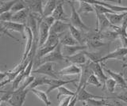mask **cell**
Here are the masks:
<instances>
[{
  "label": "cell",
  "instance_id": "18",
  "mask_svg": "<svg viewBox=\"0 0 127 106\" xmlns=\"http://www.w3.org/2000/svg\"><path fill=\"white\" fill-rule=\"evenodd\" d=\"M52 17H53L56 21H69V18H67V14L64 13V2L59 1V3L57 6V8L54 10V12L52 14Z\"/></svg>",
  "mask_w": 127,
  "mask_h": 106
},
{
  "label": "cell",
  "instance_id": "46",
  "mask_svg": "<svg viewBox=\"0 0 127 106\" xmlns=\"http://www.w3.org/2000/svg\"><path fill=\"white\" fill-rule=\"evenodd\" d=\"M127 67V64H124L122 65V68L123 69H125V68H126Z\"/></svg>",
  "mask_w": 127,
  "mask_h": 106
},
{
  "label": "cell",
  "instance_id": "5",
  "mask_svg": "<svg viewBox=\"0 0 127 106\" xmlns=\"http://www.w3.org/2000/svg\"><path fill=\"white\" fill-rule=\"evenodd\" d=\"M54 63H46L45 64H42L32 71V74H44L51 77V78H55L58 79L57 72L54 70Z\"/></svg>",
  "mask_w": 127,
  "mask_h": 106
},
{
  "label": "cell",
  "instance_id": "44",
  "mask_svg": "<svg viewBox=\"0 0 127 106\" xmlns=\"http://www.w3.org/2000/svg\"><path fill=\"white\" fill-rule=\"evenodd\" d=\"M78 101V98H77V93L76 95H75L72 99H71V102L69 103L68 106H75V105H76V102Z\"/></svg>",
  "mask_w": 127,
  "mask_h": 106
},
{
  "label": "cell",
  "instance_id": "47",
  "mask_svg": "<svg viewBox=\"0 0 127 106\" xmlns=\"http://www.w3.org/2000/svg\"><path fill=\"white\" fill-rule=\"evenodd\" d=\"M116 106H122V105H121L120 104H119L118 102H116Z\"/></svg>",
  "mask_w": 127,
  "mask_h": 106
},
{
  "label": "cell",
  "instance_id": "42",
  "mask_svg": "<svg viewBox=\"0 0 127 106\" xmlns=\"http://www.w3.org/2000/svg\"><path fill=\"white\" fill-rule=\"evenodd\" d=\"M0 29H1V33H2V35H6L7 37H10V38H12V39H14V40H16V41H19L18 39H17L16 37H14V36H12V35L9 33V31H7L6 29L2 28V27H0Z\"/></svg>",
  "mask_w": 127,
  "mask_h": 106
},
{
  "label": "cell",
  "instance_id": "30",
  "mask_svg": "<svg viewBox=\"0 0 127 106\" xmlns=\"http://www.w3.org/2000/svg\"><path fill=\"white\" fill-rule=\"evenodd\" d=\"M60 37L61 35H58L55 33L50 32L49 36L46 43L43 47H56L60 44Z\"/></svg>",
  "mask_w": 127,
  "mask_h": 106
},
{
  "label": "cell",
  "instance_id": "10",
  "mask_svg": "<svg viewBox=\"0 0 127 106\" xmlns=\"http://www.w3.org/2000/svg\"><path fill=\"white\" fill-rule=\"evenodd\" d=\"M1 27L3 29H6L7 31H14V32H18L21 33L22 37L25 39L26 38V25L23 24H19V23H16L13 21H9V22H2L1 21Z\"/></svg>",
  "mask_w": 127,
  "mask_h": 106
},
{
  "label": "cell",
  "instance_id": "35",
  "mask_svg": "<svg viewBox=\"0 0 127 106\" xmlns=\"http://www.w3.org/2000/svg\"><path fill=\"white\" fill-rule=\"evenodd\" d=\"M76 95V93L71 91L68 89H67L64 86H61L58 89V94H57V100L60 99V97L61 96L64 97H75Z\"/></svg>",
  "mask_w": 127,
  "mask_h": 106
},
{
  "label": "cell",
  "instance_id": "32",
  "mask_svg": "<svg viewBox=\"0 0 127 106\" xmlns=\"http://www.w3.org/2000/svg\"><path fill=\"white\" fill-rule=\"evenodd\" d=\"M57 46H56V47H42L41 48H38L37 55H36V57H35V60H38L46 56L47 55H49V53L53 52V51H54V49L57 48Z\"/></svg>",
  "mask_w": 127,
  "mask_h": 106
},
{
  "label": "cell",
  "instance_id": "15",
  "mask_svg": "<svg viewBox=\"0 0 127 106\" xmlns=\"http://www.w3.org/2000/svg\"><path fill=\"white\" fill-rule=\"evenodd\" d=\"M82 71V69L80 66H79L78 65L75 64H71L69 66H66V67L61 69V70L57 72V75L61 76H68V75H80Z\"/></svg>",
  "mask_w": 127,
  "mask_h": 106
},
{
  "label": "cell",
  "instance_id": "21",
  "mask_svg": "<svg viewBox=\"0 0 127 106\" xmlns=\"http://www.w3.org/2000/svg\"><path fill=\"white\" fill-rule=\"evenodd\" d=\"M30 14V11L28 8L19 11L18 13H15L13 15V18H12V21L19 23V24L26 25V22H27L28 18H29Z\"/></svg>",
  "mask_w": 127,
  "mask_h": 106
},
{
  "label": "cell",
  "instance_id": "14",
  "mask_svg": "<svg viewBox=\"0 0 127 106\" xmlns=\"http://www.w3.org/2000/svg\"><path fill=\"white\" fill-rule=\"evenodd\" d=\"M65 60L67 61H68L71 63L72 64L75 65H84L87 63V56L84 53V51H81V52H79L78 53L73 55V56H67L64 57Z\"/></svg>",
  "mask_w": 127,
  "mask_h": 106
},
{
  "label": "cell",
  "instance_id": "43",
  "mask_svg": "<svg viewBox=\"0 0 127 106\" xmlns=\"http://www.w3.org/2000/svg\"><path fill=\"white\" fill-rule=\"evenodd\" d=\"M119 39H120V41H121V44L122 45V48H127V37L120 35V36H119Z\"/></svg>",
  "mask_w": 127,
  "mask_h": 106
},
{
  "label": "cell",
  "instance_id": "19",
  "mask_svg": "<svg viewBox=\"0 0 127 106\" xmlns=\"http://www.w3.org/2000/svg\"><path fill=\"white\" fill-rule=\"evenodd\" d=\"M87 48H88L86 45H74V46H62V54L64 57L71 56L73 55L78 53L81 51H86Z\"/></svg>",
  "mask_w": 127,
  "mask_h": 106
},
{
  "label": "cell",
  "instance_id": "9",
  "mask_svg": "<svg viewBox=\"0 0 127 106\" xmlns=\"http://www.w3.org/2000/svg\"><path fill=\"white\" fill-rule=\"evenodd\" d=\"M90 66L91 69L93 70V73L97 76L98 78V80L100 81V82L102 85V89H106V82L108 79V78L103 72V70L101 65V63H93L91 62L90 63Z\"/></svg>",
  "mask_w": 127,
  "mask_h": 106
},
{
  "label": "cell",
  "instance_id": "1",
  "mask_svg": "<svg viewBox=\"0 0 127 106\" xmlns=\"http://www.w3.org/2000/svg\"><path fill=\"white\" fill-rule=\"evenodd\" d=\"M63 60H66L62 54V45L60 44L54 49V51H53L49 55H47L46 56L38 60H35L33 66L39 67L41 65L45 64L46 63H55V62L63 61Z\"/></svg>",
  "mask_w": 127,
  "mask_h": 106
},
{
  "label": "cell",
  "instance_id": "37",
  "mask_svg": "<svg viewBox=\"0 0 127 106\" xmlns=\"http://www.w3.org/2000/svg\"><path fill=\"white\" fill-rule=\"evenodd\" d=\"M87 85H94L95 86H97V87H102V86L100 81L98 80V78H97V76L95 75V74H92L90 76L88 81H87Z\"/></svg>",
  "mask_w": 127,
  "mask_h": 106
},
{
  "label": "cell",
  "instance_id": "22",
  "mask_svg": "<svg viewBox=\"0 0 127 106\" xmlns=\"http://www.w3.org/2000/svg\"><path fill=\"white\" fill-rule=\"evenodd\" d=\"M69 27H70V23L56 21L53 26L50 28V32L61 35L64 33L67 32V31H68Z\"/></svg>",
  "mask_w": 127,
  "mask_h": 106
},
{
  "label": "cell",
  "instance_id": "12",
  "mask_svg": "<svg viewBox=\"0 0 127 106\" xmlns=\"http://www.w3.org/2000/svg\"><path fill=\"white\" fill-rule=\"evenodd\" d=\"M87 2L90 3L91 5H101L103 6H106V8H108L114 11V13H127V7L126 6H118V5H112L106 3L103 1H98V0H87Z\"/></svg>",
  "mask_w": 127,
  "mask_h": 106
},
{
  "label": "cell",
  "instance_id": "36",
  "mask_svg": "<svg viewBox=\"0 0 127 106\" xmlns=\"http://www.w3.org/2000/svg\"><path fill=\"white\" fill-rule=\"evenodd\" d=\"M27 8V6L25 3V1H22V0H18L17 2L15 3L14 6L12 7V9L10 10V12H12L13 14H15V13H18L19 11L21 10H23Z\"/></svg>",
  "mask_w": 127,
  "mask_h": 106
},
{
  "label": "cell",
  "instance_id": "28",
  "mask_svg": "<svg viewBox=\"0 0 127 106\" xmlns=\"http://www.w3.org/2000/svg\"><path fill=\"white\" fill-rule=\"evenodd\" d=\"M79 6L77 10L79 14H88V13H92L95 12V8L94 6L88 3L87 1H83V0H79Z\"/></svg>",
  "mask_w": 127,
  "mask_h": 106
},
{
  "label": "cell",
  "instance_id": "41",
  "mask_svg": "<svg viewBox=\"0 0 127 106\" xmlns=\"http://www.w3.org/2000/svg\"><path fill=\"white\" fill-rule=\"evenodd\" d=\"M44 21H45L47 23V25H49L50 28H51L52 26H53V25L56 22V20L54 19V18L52 17V16H49V17H48V18H44Z\"/></svg>",
  "mask_w": 127,
  "mask_h": 106
},
{
  "label": "cell",
  "instance_id": "33",
  "mask_svg": "<svg viewBox=\"0 0 127 106\" xmlns=\"http://www.w3.org/2000/svg\"><path fill=\"white\" fill-rule=\"evenodd\" d=\"M18 0H11V1H0V14L9 12L12 7L17 2Z\"/></svg>",
  "mask_w": 127,
  "mask_h": 106
},
{
  "label": "cell",
  "instance_id": "17",
  "mask_svg": "<svg viewBox=\"0 0 127 106\" xmlns=\"http://www.w3.org/2000/svg\"><path fill=\"white\" fill-rule=\"evenodd\" d=\"M103 67H104V70L106 73H108V74L111 77V78H113V79L117 82V85H118L119 87H121V88L127 89L126 81V78H123V74L114 72V71H113V70L106 68L105 66H103Z\"/></svg>",
  "mask_w": 127,
  "mask_h": 106
},
{
  "label": "cell",
  "instance_id": "3",
  "mask_svg": "<svg viewBox=\"0 0 127 106\" xmlns=\"http://www.w3.org/2000/svg\"><path fill=\"white\" fill-rule=\"evenodd\" d=\"M90 63L91 61L88 60L87 63L84 65H82L81 66V69H82V71L80 74V76H79V84L77 85V88H76V93H79V91L80 90L83 86H87V81H88L90 76L93 73V70L91 69V66H90Z\"/></svg>",
  "mask_w": 127,
  "mask_h": 106
},
{
  "label": "cell",
  "instance_id": "25",
  "mask_svg": "<svg viewBox=\"0 0 127 106\" xmlns=\"http://www.w3.org/2000/svg\"><path fill=\"white\" fill-rule=\"evenodd\" d=\"M58 3L59 1H56V0H49V1H46L45 7H44L43 19L49 16H52V14H53L54 10L57 8Z\"/></svg>",
  "mask_w": 127,
  "mask_h": 106
},
{
  "label": "cell",
  "instance_id": "27",
  "mask_svg": "<svg viewBox=\"0 0 127 106\" xmlns=\"http://www.w3.org/2000/svg\"><path fill=\"white\" fill-rule=\"evenodd\" d=\"M106 99H108V97L105 99H91L85 101L83 106H116V105L107 102Z\"/></svg>",
  "mask_w": 127,
  "mask_h": 106
},
{
  "label": "cell",
  "instance_id": "8",
  "mask_svg": "<svg viewBox=\"0 0 127 106\" xmlns=\"http://www.w3.org/2000/svg\"><path fill=\"white\" fill-rule=\"evenodd\" d=\"M50 33V27L44 21H41L39 25V45L38 48H41L45 44Z\"/></svg>",
  "mask_w": 127,
  "mask_h": 106
},
{
  "label": "cell",
  "instance_id": "34",
  "mask_svg": "<svg viewBox=\"0 0 127 106\" xmlns=\"http://www.w3.org/2000/svg\"><path fill=\"white\" fill-rule=\"evenodd\" d=\"M108 44L106 42H103L102 41L99 40H87L85 42V45L87 48H98L101 47L106 46Z\"/></svg>",
  "mask_w": 127,
  "mask_h": 106
},
{
  "label": "cell",
  "instance_id": "4",
  "mask_svg": "<svg viewBox=\"0 0 127 106\" xmlns=\"http://www.w3.org/2000/svg\"><path fill=\"white\" fill-rule=\"evenodd\" d=\"M12 91V95L8 101L6 102L7 104H9L10 106H23L24 102L26 101V95L30 89L27 88L26 89L23 90V91H18V90H13Z\"/></svg>",
  "mask_w": 127,
  "mask_h": 106
},
{
  "label": "cell",
  "instance_id": "38",
  "mask_svg": "<svg viewBox=\"0 0 127 106\" xmlns=\"http://www.w3.org/2000/svg\"><path fill=\"white\" fill-rule=\"evenodd\" d=\"M117 85V82L113 78H108L106 82V88L108 89V91L111 93L114 92V89Z\"/></svg>",
  "mask_w": 127,
  "mask_h": 106
},
{
  "label": "cell",
  "instance_id": "7",
  "mask_svg": "<svg viewBox=\"0 0 127 106\" xmlns=\"http://www.w3.org/2000/svg\"><path fill=\"white\" fill-rule=\"evenodd\" d=\"M127 56V48H118L114 52H111L106 56H102L100 60H98V63H102L103 61L109 60H125V56Z\"/></svg>",
  "mask_w": 127,
  "mask_h": 106
},
{
  "label": "cell",
  "instance_id": "13",
  "mask_svg": "<svg viewBox=\"0 0 127 106\" xmlns=\"http://www.w3.org/2000/svg\"><path fill=\"white\" fill-rule=\"evenodd\" d=\"M25 33H26V36L27 37V43H26V45L25 47V52H24V54H23L22 63L25 62L26 60L27 59V57L29 56V55L31 52L32 47H33V33H32V30L30 29V27H28L27 25L26 27Z\"/></svg>",
  "mask_w": 127,
  "mask_h": 106
},
{
  "label": "cell",
  "instance_id": "16",
  "mask_svg": "<svg viewBox=\"0 0 127 106\" xmlns=\"http://www.w3.org/2000/svg\"><path fill=\"white\" fill-rule=\"evenodd\" d=\"M77 80H79V79H76V78H75V79H71V80H64V79H55V78H51V81H50V83L49 85V89H47L46 91V93L49 94L50 92H52L53 90L56 89H59L60 87H61V86H64V85H67V84H70V83H75V82Z\"/></svg>",
  "mask_w": 127,
  "mask_h": 106
},
{
  "label": "cell",
  "instance_id": "23",
  "mask_svg": "<svg viewBox=\"0 0 127 106\" xmlns=\"http://www.w3.org/2000/svg\"><path fill=\"white\" fill-rule=\"evenodd\" d=\"M60 44L62 46H74V45H77L79 43L71 36V34L70 33L68 30L65 33L61 34V37H60Z\"/></svg>",
  "mask_w": 127,
  "mask_h": 106
},
{
  "label": "cell",
  "instance_id": "39",
  "mask_svg": "<svg viewBox=\"0 0 127 106\" xmlns=\"http://www.w3.org/2000/svg\"><path fill=\"white\" fill-rule=\"evenodd\" d=\"M14 14L9 11V12H5L0 14V21L2 22H9L12 21V18H13Z\"/></svg>",
  "mask_w": 127,
  "mask_h": 106
},
{
  "label": "cell",
  "instance_id": "29",
  "mask_svg": "<svg viewBox=\"0 0 127 106\" xmlns=\"http://www.w3.org/2000/svg\"><path fill=\"white\" fill-rule=\"evenodd\" d=\"M50 81H51V78H46L45 76L37 77V78H35V79L33 82V83L29 86V89L31 91V89H36V87H37V86H40V85H49L50 83Z\"/></svg>",
  "mask_w": 127,
  "mask_h": 106
},
{
  "label": "cell",
  "instance_id": "40",
  "mask_svg": "<svg viewBox=\"0 0 127 106\" xmlns=\"http://www.w3.org/2000/svg\"><path fill=\"white\" fill-rule=\"evenodd\" d=\"M114 97L122 101L123 102H125V103L127 105V91L124 92V93H119V94H117V95L114 96Z\"/></svg>",
  "mask_w": 127,
  "mask_h": 106
},
{
  "label": "cell",
  "instance_id": "2",
  "mask_svg": "<svg viewBox=\"0 0 127 106\" xmlns=\"http://www.w3.org/2000/svg\"><path fill=\"white\" fill-rule=\"evenodd\" d=\"M67 3H69L70 7L71 9V17L69 18V23L72 26H74L75 28L79 29L80 31H82V32H83V31L89 32L91 28L87 26L85 23L81 20L79 13L75 8L74 1H67Z\"/></svg>",
  "mask_w": 127,
  "mask_h": 106
},
{
  "label": "cell",
  "instance_id": "24",
  "mask_svg": "<svg viewBox=\"0 0 127 106\" xmlns=\"http://www.w3.org/2000/svg\"><path fill=\"white\" fill-rule=\"evenodd\" d=\"M127 13H122V14H107L106 18L111 23V25L117 27H121L122 21L124 20V18L126 16Z\"/></svg>",
  "mask_w": 127,
  "mask_h": 106
},
{
  "label": "cell",
  "instance_id": "31",
  "mask_svg": "<svg viewBox=\"0 0 127 106\" xmlns=\"http://www.w3.org/2000/svg\"><path fill=\"white\" fill-rule=\"evenodd\" d=\"M31 91L42 102H44V104L45 105V106H51V101H49L46 93L41 91V90H39L37 89H31Z\"/></svg>",
  "mask_w": 127,
  "mask_h": 106
},
{
  "label": "cell",
  "instance_id": "26",
  "mask_svg": "<svg viewBox=\"0 0 127 106\" xmlns=\"http://www.w3.org/2000/svg\"><path fill=\"white\" fill-rule=\"evenodd\" d=\"M69 32L71 34V36L74 37L75 40L79 43V44L85 45L84 33L76 28H75V27L72 26L71 24H70V27H69Z\"/></svg>",
  "mask_w": 127,
  "mask_h": 106
},
{
  "label": "cell",
  "instance_id": "6",
  "mask_svg": "<svg viewBox=\"0 0 127 106\" xmlns=\"http://www.w3.org/2000/svg\"><path fill=\"white\" fill-rule=\"evenodd\" d=\"M96 15V21H97V25H96V30L98 33H103L106 29H114L113 25H111V23L108 20V18H106V14H98L95 13Z\"/></svg>",
  "mask_w": 127,
  "mask_h": 106
},
{
  "label": "cell",
  "instance_id": "11",
  "mask_svg": "<svg viewBox=\"0 0 127 106\" xmlns=\"http://www.w3.org/2000/svg\"><path fill=\"white\" fill-rule=\"evenodd\" d=\"M43 2L44 1L41 0H33V1H25V3L27 8L30 10V13L41 15L43 18L44 8H43Z\"/></svg>",
  "mask_w": 127,
  "mask_h": 106
},
{
  "label": "cell",
  "instance_id": "20",
  "mask_svg": "<svg viewBox=\"0 0 127 106\" xmlns=\"http://www.w3.org/2000/svg\"><path fill=\"white\" fill-rule=\"evenodd\" d=\"M87 86H83V87L79 90V93H77V98H78V101H83L85 102L88 100L91 99H105L106 97H102V96H98V95H95L89 92H87L86 90ZM76 93V92H75Z\"/></svg>",
  "mask_w": 127,
  "mask_h": 106
},
{
  "label": "cell",
  "instance_id": "45",
  "mask_svg": "<svg viewBox=\"0 0 127 106\" xmlns=\"http://www.w3.org/2000/svg\"><path fill=\"white\" fill-rule=\"evenodd\" d=\"M0 106H8V105H6V102H1Z\"/></svg>",
  "mask_w": 127,
  "mask_h": 106
}]
</instances>
